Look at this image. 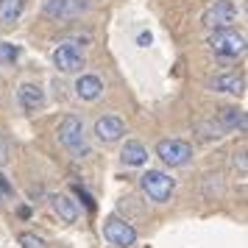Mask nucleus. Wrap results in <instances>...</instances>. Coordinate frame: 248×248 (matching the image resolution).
<instances>
[{
	"label": "nucleus",
	"mask_w": 248,
	"mask_h": 248,
	"mask_svg": "<svg viewBox=\"0 0 248 248\" xmlns=\"http://www.w3.org/2000/svg\"><path fill=\"white\" fill-rule=\"evenodd\" d=\"M17 101H20L25 112H39L45 106V90L34 81H25V84L17 87Z\"/></svg>",
	"instance_id": "1a4fd4ad"
},
{
	"label": "nucleus",
	"mask_w": 248,
	"mask_h": 248,
	"mask_svg": "<svg viewBox=\"0 0 248 248\" xmlns=\"http://www.w3.org/2000/svg\"><path fill=\"white\" fill-rule=\"evenodd\" d=\"M76 95H78L81 101H98L103 95V81L98 78V76H78V81H76Z\"/></svg>",
	"instance_id": "ddd939ff"
},
{
	"label": "nucleus",
	"mask_w": 248,
	"mask_h": 248,
	"mask_svg": "<svg viewBox=\"0 0 248 248\" xmlns=\"http://www.w3.org/2000/svg\"><path fill=\"white\" fill-rule=\"evenodd\" d=\"M25 0H0V25L12 28L20 17H23Z\"/></svg>",
	"instance_id": "2eb2a0df"
},
{
	"label": "nucleus",
	"mask_w": 248,
	"mask_h": 248,
	"mask_svg": "<svg viewBox=\"0 0 248 248\" xmlns=\"http://www.w3.org/2000/svg\"><path fill=\"white\" fill-rule=\"evenodd\" d=\"M53 64H56L59 73H78L84 64H87V59H84V50L78 45H73V42H62L59 47H53Z\"/></svg>",
	"instance_id": "0eeeda50"
},
{
	"label": "nucleus",
	"mask_w": 248,
	"mask_h": 248,
	"mask_svg": "<svg viewBox=\"0 0 248 248\" xmlns=\"http://www.w3.org/2000/svg\"><path fill=\"white\" fill-rule=\"evenodd\" d=\"M47 201H50V209H53V215H56L62 223H76V220H78V203L73 201L70 195L53 192Z\"/></svg>",
	"instance_id": "9b49d317"
},
{
	"label": "nucleus",
	"mask_w": 248,
	"mask_h": 248,
	"mask_svg": "<svg viewBox=\"0 0 248 248\" xmlns=\"http://www.w3.org/2000/svg\"><path fill=\"white\" fill-rule=\"evenodd\" d=\"M20 56V47L12 42H0V64H14Z\"/></svg>",
	"instance_id": "6ab92c4d"
},
{
	"label": "nucleus",
	"mask_w": 248,
	"mask_h": 248,
	"mask_svg": "<svg viewBox=\"0 0 248 248\" xmlns=\"http://www.w3.org/2000/svg\"><path fill=\"white\" fill-rule=\"evenodd\" d=\"M6 162H9V145H6V140L0 137V168H3Z\"/></svg>",
	"instance_id": "4be33fe9"
},
{
	"label": "nucleus",
	"mask_w": 248,
	"mask_h": 248,
	"mask_svg": "<svg viewBox=\"0 0 248 248\" xmlns=\"http://www.w3.org/2000/svg\"><path fill=\"white\" fill-rule=\"evenodd\" d=\"M232 165H234V170H240V176H246V151H240V154H234V159H232Z\"/></svg>",
	"instance_id": "412c9836"
},
{
	"label": "nucleus",
	"mask_w": 248,
	"mask_h": 248,
	"mask_svg": "<svg viewBox=\"0 0 248 248\" xmlns=\"http://www.w3.org/2000/svg\"><path fill=\"white\" fill-rule=\"evenodd\" d=\"M156 156L168 168H184L192 159V145L184 140H159L156 142Z\"/></svg>",
	"instance_id": "39448f33"
},
{
	"label": "nucleus",
	"mask_w": 248,
	"mask_h": 248,
	"mask_svg": "<svg viewBox=\"0 0 248 248\" xmlns=\"http://www.w3.org/2000/svg\"><path fill=\"white\" fill-rule=\"evenodd\" d=\"M198 131H203V134H201L203 140H220V137L226 134L223 128L217 125V120H215V117L209 120V123H198Z\"/></svg>",
	"instance_id": "f3484780"
},
{
	"label": "nucleus",
	"mask_w": 248,
	"mask_h": 248,
	"mask_svg": "<svg viewBox=\"0 0 248 248\" xmlns=\"http://www.w3.org/2000/svg\"><path fill=\"white\" fill-rule=\"evenodd\" d=\"M103 237L114 248H131L137 243V229L123 217H109L103 220Z\"/></svg>",
	"instance_id": "423d86ee"
},
{
	"label": "nucleus",
	"mask_w": 248,
	"mask_h": 248,
	"mask_svg": "<svg viewBox=\"0 0 248 248\" xmlns=\"http://www.w3.org/2000/svg\"><path fill=\"white\" fill-rule=\"evenodd\" d=\"M206 47L220 59H240L246 53V34L234 28H217V31H209Z\"/></svg>",
	"instance_id": "f03ea898"
},
{
	"label": "nucleus",
	"mask_w": 248,
	"mask_h": 248,
	"mask_svg": "<svg viewBox=\"0 0 248 248\" xmlns=\"http://www.w3.org/2000/svg\"><path fill=\"white\" fill-rule=\"evenodd\" d=\"M120 159H123L128 168H142L148 162V148L137 140H125L123 151H120Z\"/></svg>",
	"instance_id": "4468645a"
},
{
	"label": "nucleus",
	"mask_w": 248,
	"mask_h": 248,
	"mask_svg": "<svg viewBox=\"0 0 248 248\" xmlns=\"http://www.w3.org/2000/svg\"><path fill=\"white\" fill-rule=\"evenodd\" d=\"M17 243H20V248H47V243L39 234H34V232H23L17 237Z\"/></svg>",
	"instance_id": "a211bd4d"
},
{
	"label": "nucleus",
	"mask_w": 248,
	"mask_h": 248,
	"mask_svg": "<svg viewBox=\"0 0 248 248\" xmlns=\"http://www.w3.org/2000/svg\"><path fill=\"white\" fill-rule=\"evenodd\" d=\"M125 134V123L120 117H114V114H103L95 120V137L101 140V142H117V140H123Z\"/></svg>",
	"instance_id": "6e6552de"
},
{
	"label": "nucleus",
	"mask_w": 248,
	"mask_h": 248,
	"mask_svg": "<svg viewBox=\"0 0 248 248\" xmlns=\"http://www.w3.org/2000/svg\"><path fill=\"white\" fill-rule=\"evenodd\" d=\"M140 190L145 192L148 201L168 203L173 190H176V181H173V176L165 173V170H145V173L140 176Z\"/></svg>",
	"instance_id": "7ed1b4c3"
},
{
	"label": "nucleus",
	"mask_w": 248,
	"mask_h": 248,
	"mask_svg": "<svg viewBox=\"0 0 248 248\" xmlns=\"http://www.w3.org/2000/svg\"><path fill=\"white\" fill-rule=\"evenodd\" d=\"M215 120H217V125L223 131H240V134L246 131V112L240 106H220Z\"/></svg>",
	"instance_id": "f8f14e48"
},
{
	"label": "nucleus",
	"mask_w": 248,
	"mask_h": 248,
	"mask_svg": "<svg viewBox=\"0 0 248 248\" xmlns=\"http://www.w3.org/2000/svg\"><path fill=\"white\" fill-rule=\"evenodd\" d=\"M87 9H90V0H64V17H76Z\"/></svg>",
	"instance_id": "aec40b11"
},
{
	"label": "nucleus",
	"mask_w": 248,
	"mask_h": 248,
	"mask_svg": "<svg viewBox=\"0 0 248 248\" xmlns=\"http://www.w3.org/2000/svg\"><path fill=\"white\" fill-rule=\"evenodd\" d=\"M137 42H140V47H148V45H151V34H145V31H142V34H140V39H137Z\"/></svg>",
	"instance_id": "5701e85b"
},
{
	"label": "nucleus",
	"mask_w": 248,
	"mask_h": 248,
	"mask_svg": "<svg viewBox=\"0 0 248 248\" xmlns=\"http://www.w3.org/2000/svg\"><path fill=\"white\" fill-rule=\"evenodd\" d=\"M240 9L234 6V0H215L212 6H206V12L201 14V25L206 31H217V28H234Z\"/></svg>",
	"instance_id": "20e7f679"
},
{
	"label": "nucleus",
	"mask_w": 248,
	"mask_h": 248,
	"mask_svg": "<svg viewBox=\"0 0 248 248\" xmlns=\"http://www.w3.org/2000/svg\"><path fill=\"white\" fill-rule=\"evenodd\" d=\"M42 12L50 20H64V0H42Z\"/></svg>",
	"instance_id": "dca6fc26"
},
{
	"label": "nucleus",
	"mask_w": 248,
	"mask_h": 248,
	"mask_svg": "<svg viewBox=\"0 0 248 248\" xmlns=\"http://www.w3.org/2000/svg\"><path fill=\"white\" fill-rule=\"evenodd\" d=\"M56 140L62 148H67L76 159L87 156L90 145H87V134H84V120L78 114H64L56 125Z\"/></svg>",
	"instance_id": "f257e3e1"
},
{
	"label": "nucleus",
	"mask_w": 248,
	"mask_h": 248,
	"mask_svg": "<svg viewBox=\"0 0 248 248\" xmlns=\"http://www.w3.org/2000/svg\"><path fill=\"white\" fill-rule=\"evenodd\" d=\"M206 87L212 92H226V95H240L246 90V78L240 73H217L206 81Z\"/></svg>",
	"instance_id": "9d476101"
}]
</instances>
